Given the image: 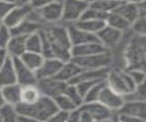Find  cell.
<instances>
[{"mask_svg": "<svg viewBox=\"0 0 146 122\" xmlns=\"http://www.w3.org/2000/svg\"><path fill=\"white\" fill-rule=\"evenodd\" d=\"M26 47L27 51L42 54V38L39 31L27 38Z\"/></svg>", "mask_w": 146, "mask_h": 122, "instance_id": "29", "label": "cell"}, {"mask_svg": "<svg viewBox=\"0 0 146 122\" xmlns=\"http://www.w3.org/2000/svg\"><path fill=\"white\" fill-rule=\"evenodd\" d=\"M80 108V122H93V119L90 115L88 111H86L82 107Z\"/></svg>", "mask_w": 146, "mask_h": 122, "instance_id": "44", "label": "cell"}, {"mask_svg": "<svg viewBox=\"0 0 146 122\" xmlns=\"http://www.w3.org/2000/svg\"><path fill=\"white\" fill-rule=\"evenodd\" d=\"M106 81L110 88L124 98L134 93L137 88L127 70H110Z\"/></svg>", "mask_w": 146, "mask_h": 122, "instance_id": "3", "label": "cell"}, {"mask_svg": "<svg viewBox=\"0 0 146 122\" xmlns=\"http://www.w3.org/2000/svg\"><path fill=\"white\" fill-rule=\"evenodd\" d=\"M64 94L67 95L78 107H80L84 104V98L82 97V95L79 92V90H78L75 85L68 84Z\"/></svg>", "mask_w": 146, "mask_h": 122, "instance_id": "32", "label": "cell"}, {"mask_svg": "<svg viewBox=\"0 0 146 122\" xmlns=\"http://www.w3.org/2000/svg\"><path fill=\"white\" fill-rule=\"evenodd\" d=\"M106 24L111 26V28H114L121 32H125L126 30L131 28V25L128 22L124 17H122L121 15L117 14L116 12L109 13L106 19Z\"/></svg>", "mask_w": 146, "mask_h": 122, "instance_id": "27", "label": "cell"}, {"mask_svg": "<svg viewBox=\"0 0 146 122\" xmlns=\"http://www.w3.org/2000/svg\"><path fill=\"white\" fill-rule=\"evenodd\" d=\"M41 96H42V94H41L36 85L25 86V87H22L21 103L33 104L38 101Z\"/></svg>", "mask_w": 146, "mask_h": 122, "instance_id": "26", "label": "cell"}, {"mask_svg": "<svg viewBox=\"0 0 146 122\" xmlns=\"http://www.w3.org/2000/svg\"><path fill=\"white\" fill-rule=\"evenodd\" d=\"M27 38V37L12 36L10 41H9L6 48V51L9 57L19 58L27 51V47H26Z\"/></svg>", "mask_w": 146, "mask_h": 122, "instance_id": "21", "label": "cell"}, {"mask_svg": "<svg viewBox=\"0 0 146 122\" xmlns=\"http://www.w3.org/2000/svg\"><path fill=\"white\" fill-rule=\"evenodd\" d=\"M36 86L40 90L42 96H46L54 99L55 98H57L59 95L65 92L68 83H65L55 78H51L38 80Z\"/></svg>", "mask_w": 146, "mask_h": 122, "instance_id": "7", "label": "cell"}, {"mask_svg": "<svg viewBox=\"0 0 146 122\" xmlns=\"http://www.w3.org/2000/svg\"><path fill=\"white\" fill-rule=\"evenodd\" d=\"M39 14L42 21L46 23L56 24L59 21H62L63 17V5L61 1H57L50 3L42 9L36 10Z\"/></svg>", "mask_w": 146, "mask_h": 122, "instance_id": "11", "label": "cell"}, {"mask_svg": "<svg viewBox=\"0 0 146 122\" xmlns=\"http://www.w3.org/2000/svg\"><path fill=\"white\" fill-rule=\"evenodd\" d=\"M140 9H141V16H146V0L139 4Z\"/></svg>", "mask_w": 146, "mask_h": 122, "instance_id": "47", "label": "cell"}, {"mask_svg": "<svg viewBox=\"0 0 146 122\" xmlns=\"http://www.w3.org/2000/svg\"><path fill=\"white\" fill-rule=\"evenodd\" d=\"M117 121H119V122H146V120L139 119V117L123 115V114H118Z\"/></svg>", "mask_w": 146, "mask_h": 122, "instance_id": "42", "label": "cell"}, {"mask_svg": "<svg viewBox=\"0 0 146 122\" xmlns=\"http://www.w3.org/2000/svg\"><path fill=\"white\" fill-rule=\"evenodd\" d=\"M11 38L12 35L10 32V29L2 24V26H0V49L7 48Z\"/></svg>", "mask_w": 146, "mask_h": 122, "instance_id": "36", "label": "cell"}, {"mask_svg": "<svg viewBox=\"0 0 146 122\" xmlns=\"http://www.w3.org/2000/svg\"><path fill=\"white\" fill-rule=\"evenodd\" d=\"M82 70L83 69H81L76 63H74L70 59V61L64 63L61 69L59 70L58 75L55 76V78L68 84L71 80L74 79Z\"/></svg>", "mask_w": 146, "mask_h": 122, "instance_id": "22", "label": "cell"}, {"mask_svg": "<svg viewBox=\"0 0 146 122\" xmlns=\"http://www.w3.org/2000/svg\"><path fill=\"white\" fill-rule=\"evenodd\" d=\"M54 101L56 103L58 110H62V111H66L70 113L73 110L77 109V108H79L72 102L71 99L64 93L59 95L57 98H55Z\"/></svg>", "mask_w": 146, "mask_h": 122, "instance_id": "31", "label": "cell"}, {"mask_svg": "<svg viewBox=\"0 0 146 122\" xmlns=\"http://www.w3.org/2000/svg\"><path fill=\"white\" fill-rule=\"evenodd\" d=\"M15 70L17 75V82L21 87L29 85H36L38 78L36 76V72L29 69L24 63L21 61L20 58H13Z\"/></svg>", "mask_w": 146, "mask_h": 122, "instance_id": "9", "label": "cell"}, {"mask_svg": "<svg viewBox=\"0 0 146 122\" xmlns=\"http://www.w3.org/2000/svg\"><path fill=\"white\" fill-rule=\"evenodd\" d=\"M80 107L88 111L94 121L102 122L109 119L112 120V110L99 101L84 103Z\"/></svg>", "mask_w": 146, "mask_h": 122, "instance_id": "13", "label": "cell"}, {"mask_svg": "<svg viewBox=\"0 0 146 122\" xmlns=\"http://www.w3.org/2000/svg\"><path fill=\"white\" fill-rule=\"evenodd\" d=\"M108 15L109 14H107V13H104L90 6L87 8V10L84 12L81 19H100V20L106 21Z\"/></svg>", "mask_w": 146, "mask_h": 122, "instance_id": "34", "label": "cell"}, {"mask_svg": "<svg viewBox=\"0 0 146 122\" xmlns=\"http://www.w3.org/2000/svg\"><path fill=\"white\" fill-rule=\"evenodd\" d=\"M49 39L55 44L62 47L71 49L72 45L70 42V35H68V28L60 25H53L48 28L45 29Z\"/></svg>", "mask_w": 146, "mask_h": 122, "instance_id": "10", "label": "cell"}, {"mask_svg": "<svg viewBox=\"0 0 146 122\" xmlns=\"http://www.w3.org/2000/svg\"><path fill=\"white\" fill-rule=\"evenodd\" d=\"M107 81L104 79L100 82L97 83L94 87L91 88L90 91L85 95L84 97V103H90V102H96L99 100L100 94L102 92V88L106 86Z\"/></svg>", "mask_w": 146, "mask_h": 122, "instance_id": "33", "label": "cell"}, {"mask_svg": "<svg viewBox=\"0 0 146 122\" xmlns=\"http://www.w3.org/2000/svg\"><path fill=\"white\" fill-rule=\"evenodd\" d=\"M32 11H33V9H32L29 3L17 4L13 7V9L9 12V14L6 16V18L3 20L2 24L9 29H11L29 18Z\"/></svg>", "mask_w": 146, "mask_h": 122, "instance_id": "6", "label": "cell"}, {"mask_svg": "<svg viewBox=\"0 0 146 122\" xmlns=\"http://www.w3.org/2000/svg\"><path fill=\"white\" fill-rule=\"evenodd\" d=\"M18 122H43V121L36 119L35 117H32L19 115V117H18Z\"/></svg>", "mask_w": 146, "mask_h": 122, "instance_id": "45", "label": "cell"}, {"mask_svg": "<svg viewBox=\"0 0 146 122\" xmlns=\"http://www.w3.org/2000/svg\"><path fill=\"white\" fill-rule=\"evenodd\" d=\"M0 2H9V3H15L16 4V0H0Z\"/></svg>", "mask_w": 146, "mask_h": 122, "instance_id": "50", "label": "cell"}, {"mask_svg": "<svg viewBox=\"0 0 146 122\" xmlns=\"http://www.w3.org/2000/svg\"><path fill=\"white\" fill-rule=\"evenodd\" d=\"M62 21L70 24H75L81 19L84 12L90 7L89 4L80 0H63Z\"/></svg>", "mask_w": 146, "mask_h": 122, "instance_id": "5", "label": "cell"}, {"mask_svg": "<svg viewBox=\"0 0 146 122\" xmlns=\"http://www.w3.org/2000/svg\"><path fill=\"white\" fill-rule=\"evenodd\" d=\"M129 1H132V2H134V3H137V4H141V2L145 1V0H129Z\"/></svg>", "mask_w": 146, "mask_h": 122, "instance_id": "51", "label": "cell"}, {"mask_svg": "<svg viewBox=\"0 0 146 122\" xmlns=\"http://www.w3.org/2000/svg\"><path fill=\"white\" fill-rule=\"evenodd\" d=\"M16 108L19 115L35 117L43 122L58 110L54 99L46 96H41L38 100L33 104L19 103L16 106Z\"/></svg>", "mask_w": 146, "mask_h": 122, "instance_id": "1", "label": "cell"}, {"mask_svg": "<svg viewBox=\"0 0 146 122\" xmlns=\"http://www.w3.org/2000/svg\"><path fill=\"white\" fill-rule=\"evenodd\" d=\"M102 122H115V121H113L111 119H109V120H105V121H102Z\"/></svg>", "mask_w": 146, "mask_h": 122, "instance_id": "52", "label": "cell"}, {"mask_svg": "<svg viewBox=\"0 0 146 122\" xmlns=\"http://www.w3.org/2000/svg\"><path fill=\"white\" fill-rule=\"evenodd\" d=\"M2 26V22H0V26Z\"/></svg>", "mask_w": 146, "mask_h": 122, "instance_id": "53", "label": "cell"}, {"mask_svg": "<svg viewBox=\"0 0 146 122\" xmlns=\"http://www.w3.org/2000/svg\"><path fill=\"white\" fill-rule=\"evenodd\" d=\"M5 105H6V101H5V99H4L3 94H2V90H1V88H0V108H1Z\"/></svg>", "mask_w": 146, "mask_h": 122, "instance_id": "48", "label": "cell"}, {"mask_svg": "<svg viewBox=\"0 0 146 122\" xmlns=\"http://www.w3.org/2000/svg\"><path fill=\"white\" fill-rule=\"evenodd\" d=\"M98 101L103 104L104 106H106L112 111H119L122 107V106L124 105L125 98L112 90L106 84V86L102 88V92L100 94Z\"/></svg>", "mask_w": 146, "mask_h": 122, "instance_id": "8", "label": "cell"}, {"mask_svg": "<svg viewBox=\"0 0 146 122\" xmlns=\"http://www.w3.org/2000/svg\"><path fill=\"white\" fill-rule=\"evenodd\" d=\"M7 53L6 51V49H0V69L2 67L4 62L6 61L7 58Z\"/></svg>", "mask_w": 146, "mask_h": 122, "instance_id": "46", "label": "cell"}, {"mask_svg": "<svg viewBox=\"0 0 146 122\" xmlns=\"http://www.w3.org/2000/svg\"><path fill=\"white\" fill-rule=\"evenodd\" d=\"M80 1L82 2H84V3H87V4H89V5H91L93 2H95L96 0H80Z\"/></svg>", "mask_w": 146, "mask_h": 122, "instance_id": "49", "label": "cell"}, {"mask_svg": "<svg viewBox=\"0 0 146 122\" xmlns=\"http://www.w3.org/2000/svg\"><path fill=\"white\" fill-rule=\"evenodd\" d=\"M75 25L82 30L97 35L107 24L106 21L100 19H80Z\"/></svg>", "mask_w": 146, "mask_h": 122, "instance_id": "25", "label": "cell"}, {"mask_svg": "<svg viewBox=\"0 0 146 122\" xmlns=\"http://www.w3.org/2000/svg\"><path fill=\"white\" fill-rule=\"evenodd\" d=\"M113 12H116L117 14L124 17L131 25L133 24L141 16L139 4L129 1V0H123Z\"/></svg>", "mask_w": 146, "mask_h": 122, "instance_id": "17", "label": "cell"}, {"mask_svg": "<svg viewBox=\"0 0 146 122\" xmlns=\"http://www.w3.org/2000/svg\"><path fill=\"white\" fill-rule=\"evenodd\" d=\"M107 51H110V49L104 47L100 42H91L80 46H73L71 47V56L72 57H87Z\"/></svg>", "mask_w": 146, "mask_h": 122, "instance_id": "18", "label": "cell"}, {"mask_svg": "<svg viewBox=\"0 0 146 122\" xmlns=\"http://www.w3.org/2000/svg\"><path fill=\"white\" fill-rule=\"evenodd\" d=\"M122 1L123 0H96L90 6L109 14L115 10Z\"/></svg>", "mask_w": 146, "mask_h": 122, "instance_id": "28", "label": "cell"}, {"mask_svg": "<svg viewBox=\"0 0 146 122\" xmlns=\"http://www.w3.org/2000/svg\"><path fill=\"white\" fill-rule=\"evenodd\" d=\"M57 1H61V2H62V1H63V0H57Z\"/></svg>", "mask_w": 146, "mask_h": 122, "instance_id": "54", "label": "cell"}, {"mask_svg": "<svg viewBox=\"0 0 146 122\" xmlns=\"http://www.w3.org/2000/svg\"><path fill=\"white\" fill-rule=\"evenodd\" d=\"M71 60L76 63L81 69H100L110 67L111 63V55L110 51L96 54V55L72 57Z\"/></svg>", "mask_w": 146, "mask_h": 122, "instance_id": "4", "label": "cell"}, {"mask_svg": "<svg viewBox=\"0 0 146 122\" xmlns=\"http://www.w3.org/2000/svg\"><path fill=\"white\" fill-rule=\"evenodd\" d=\"M118 114L128 115L146 120V101L137 99L125 100L124 105L118 111Z\"/></svg>", "mask_w": 146, "mask_h": 122, "instance_id": "16", "label": "cell"}, {"mask_svg": "<svg viewBox=\"0 0 146 122\" xmlns=\"http://www.w3.org/2000/svg\"><path fill=\"white\" fill-rule=\"evenodd\" d=\"M54 1L55 0H30L29 4L33 10H40Z\"/></svg>", "mask_w": 146, "mask_h": 122, "instance_id": "41", "label": "cell"}, {"mask_svg": "<svg viewBox=\"0 0 146 122\" xmlns=\"http://www.w3.org/2000/svg\"><path fill=\"white\" fill-rule=\"evenodd\" d=\"M127 71H128V73L130 74V76H131V78L133 79L135 84L137 85V87L141 85L146 80V72L144 70L130 69V70H127Z\"/></svg>", "mask_w": 146, "mask_h": 122, "instance_id": "38", "label": "cell"}, {"mask_svg": "<svg viewBox=\"0 0 146 122\" xmlns=\"http://www.w3.org/2000/svg\"><path fill=\"white\" fill-rule=\"evenodd\" d=\"M19 58L29 69L33 70L34 72H36L38 70V69L45 60V57L41 53H35L29 51H26Z\"/></svg>", "mask_w": 146, "mask_h": 122, "instance_id": "24", "label": "cell"}, {"mask_svg": "<svg viewBox=\"0 0 146 122\" xmlns=\"http://www.w3.org/2000/svg\"><path fill=\"white\" fill-rule=\"evenodd\" d=\"M104 79H100V80H87V81H82V82H80L78 83L77 85H75L78 90H79V92L82 95V97H85V95L88 93L90 90L94 86L100 82V81H102Z\"/></svg>", "mask_w": 146, "mask_h": 122, "instance_id": "37", "label": "cell"}, {"mask_svg": "<svg viewBox=\"0 0 146 122\" xmlns=\"http://www.w3.org/2000/svg\"><path fill=\"white\" fill-rule=\"evenodd\" d=\"M67 122H80V107L68 113Z\"/></svg>", "mask_w": 146, "mask_h": 122, "instance_id": "43", "label": "cell"}, {"mask_svg": "<svg viewBox=\"0 0 146 122\" xmlns=\"http://www.w3.org/2000/svg\"><path fill=\"white\" fill-rule=\"evenodd\" d=\"M2 94L6 104L12 106H17L21 103V93L22 87L19 84H12L8 86H5L1 88Z\"/></svg>", "mask_w": 146, "mask_h": 122, "instance_id": "23", "label": "cell"}, {"mask_svg": "<svg viewBox=\"0 0 146 122\" xmlns=\"http://www.w3.org/2000/svg\"><path fill=\"white\" fill-rule=\"evenodd\" d=\"M17 4L15 3H9V2H0V22H3V20L6 18V16L9 14L13 7Z\"/></svg>", "mask_w": 146, "mask_h": 122, "instance_id": "39", "label": "cell"}, {"mask_svg": "<svg viewBox=\"0 0 146 122\" xmlns=\"http://www.w3.org/2000/svg\"><path fill=\"white\" fill-rule=\"evenodd\" d=\"M16 83L17 82L13 58L7 57L2 67L0 69V88Z\"/></svg>", "mask_w": 146, "mask_h": 122, "instance_id": "20", "label": "cell"}, {"mask_svg": "<svg viewBox=\"0 0 146 122\" xmlns=\"http://www.w3.org/2000/svg\"><path fill=\"white\" fill-rule=\"evenodd\" d=\"M126 70L141 69L146 72V37L135 35L125 51Z\"/></svg>", "mask_w": 146, "mask_h": 122, "instance_id": "2", "label": "cell"}, {"mask_svg": "<svg viewBox=\"0 0 146 122\" xmlns=\"http://www.w3.org/2000/svg\"><path fill=\"white\" fill-rule=\"evenodd\" d=\"M68 117V112L58 110L51 117H48L45 122H67Z\"/></svg>", "mask_w": 146, "mask_h": 122, "instance_id": "40", "label": "cell"}, {"mask_svg": "<svg viewBox=\"0 0 146 122\" xmlns=\"http://www.w3.org/2000/svg\"><path fill=\"white\" fill-rule=\"evenodd\" d=\"M123 32L118 30L114 28H111V26L106 25L104 28L97 34V37L104 47H106L108 49L116 47L121 41L122 38Z\"/></svg>", "mask_w": 146, "mask_h": 122, "instance_id": "14", "label": "cell"}, {"mask_svg": "<svg viewBox=\"0 0 146 122\" xmlns=\"http://www.w3.org/2000/svg\"><path fill=\"white\" fill-rule=\"evenodd\" d=\"M41 28L40 22L36 21L29 16V18L23 21L22 23L17 25L15 28L10 29L12 36H17V37H29V36L38 32Z\"/></svg>", "mask_w": 146, "mask_h": 122, "instance_id": "19", "label": "cell"}, {"mask_svg": "<svg viewBox=\"0 0 146 122\" xmlns=\"http://www.w3.org/2000/svg\"><path fill=\"white\" fill-rule=\"evenodd\" d=\"M64 63L65 62H62L57 58H45L43 64L36 72L38 80L55 78L61 69Z\"/></svg>", "mask_w": 146, "mask_h": 122, "instance_id": "15", "label": "cell"}, {"mask_svg": "<svg viewBox=\"0 0 146 122\" xmlns=\"http://www.w3.org/2000/svg\"><path fill=\"white\" fill-rule=\"evenodd\" d=\"M0 122H1V119H0Z\"/></svg>", "mask_w": 146, "mask_h": 122, "instance_id": "56", "label": "cell"}, {"mask_svg": "<svg viewBox=\"0 0 146 122\" xmlns=\"http://www.w3.org/2000/svg\"><path fill=\"white\" fill-rule=\"evenodd\" d=\"M131 29L134 34L141 37H146V16H141L133 24L131 25Z\"/></svg>", "mask_w": 146, "mask_h": 122, "instance_id": "35", "label": "cell"}, {"mask_svg": "<svg viewBox=\"0 0 146 122\" xmlns=\"http://www.w3.org/2000/svg\"><path fill=\"white\" fill-rule=\"evenodd\" d=\"M19 114L15 106L6 104L0 108V119L1 122H18Z\"/></svg>", "mask_w": 146, "mask_h": 122, "instance_id": "30", "label": "cell"}, {"mask_svg": "<svg viewBox=\"0 0 146 122\" xmlns=\"http://www.w3.org/2000/svg\"><path fill=\"white\" fill-rule=\"evenodd\" d=\"M68 35H70V42L73 46H80L91 42H100L97 35L87 32L79 28L75 24H70L67 26Z\"/></svg>", "mask_w": 146, "mask_h": 122, "instance_id": "12", "label": "cell"}, {"mask_svg": "<svg viewBox=\"0 0 146 122\" xmlns=\"http://www.w3.org/2000/svg\"><path fill=\"white\" fill-rule=\"evenodd\" d=\"M93 122H97V121H93Z\"/></svg>", "mask_w": 146, "mask_h": 122, "instance_id": "55", "label": "cell"}]
</instances>
